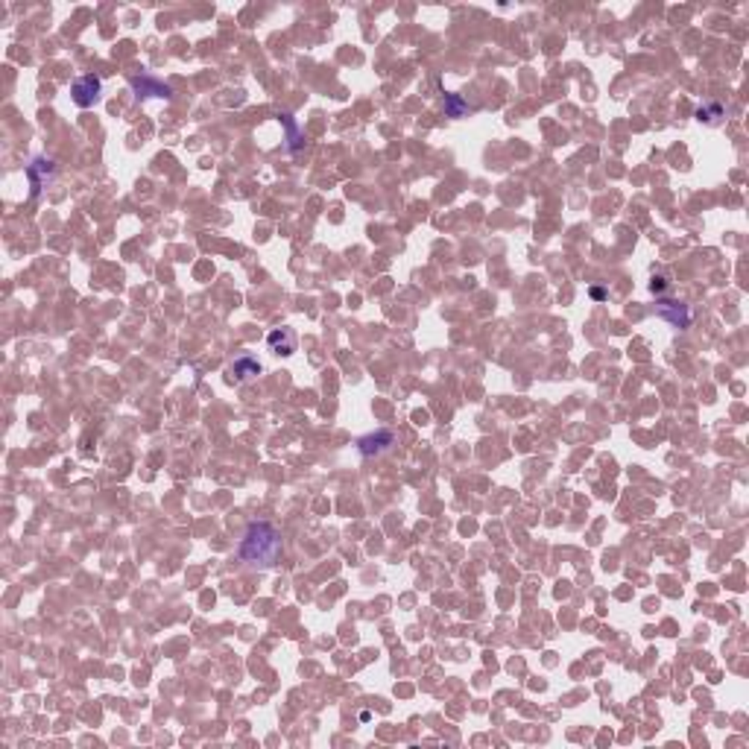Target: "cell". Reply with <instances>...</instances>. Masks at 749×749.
I'll return each mask as SVG.
<instances>
[{
	"mask_svg": "<svg viewBox=\"0 0 749 749\" xmlns=\"http://www.w3.org/2000/svg\"><path fill=\"white\" fill-rule=\"evenodd\" d=\"M279 120H281V126L287 129V144H290V149L296 153V149L302 146V135H298V126L293 123V118H290V114H287V111H281V114H279Z\"/></svg>",
	"mask_w": 749,
	"mask_h": 749,
	"instance_id": "obj_9",
	"label": "cell"
},
{
	"mask_svg": "<svg viewBox=\"0 0 749 749\" xmlns=\"http://www.w3.org/2000/svg\"><path fill=\"white\" fill-rule=\"evenodd\" d=\"M267 343H270V349H272L275 354H293V351H296V337H293V331H287V328H275V331H270Z\"/></svg>",
	"mask_w": 749,
	"mask_h": 749,
	"instance_id": "obj_6",
	"label": "cell"
},
{
	"mask_svg": "<svg viewBox=\"0 0 749 749\" xmlns=\"http://www.w3.org/2000/svg\"><path fill=\"white\" fill-rule=\"evenodd\" d=\"M100 91H102L100 76L85 74V76H79L76 83L71 85V97H74V102H76L79 109H91L100 100Z\"/></svg>",
	"mask_w": 749,
	"mask_h": 749,
	"instance_id": "obj_2",
	"label": "cell"
},
{
	"mask_svg": "<svg viewBox=\"0 0 749 749\" xmlns=\"http://www.w3.org/2000/svg\"><path fill=\"white\" fill-rule=\"evenodd\" d=\"M468 111V102L459 97V94H445V114L448 118H463Z\"/></svg>",
	"mask_w": 749,
	"mask_h": 749,
	"instance_id": "obj_10",
	"label": "cell"
},
{
	"mask_svg": "<svg viewBox=\"0 0 749 749\" xmlns=\"http://www.w3.org/2000/svg\"><path fill=\"white\" fill-rule=\"evenodd\" d=\"M697 118L706 120V123H714L717 118H723V106H720V102H711V106H706V109L697 111Z\"/></svg>",
	"mask_w": 749,
	"mask_h": 749,
	"instance_id": "obj_11",
	"label": "cell"
},
{
	"mask_svg": "<svg viewBox=\"0 0 749 749\" xmlns=\"http://www.w3.org/2000/svg\"><path fill=\"white\" fill-rule=\"evenodd\" d=\"M132 88L138 91V97H170L173 91L167 85H161V83H153V79H146V76H135L132 79Z\"/></svg>",
	"mask_w": 749,
	"mask_h": 749,
	"instance_id": "obj_7",
	"label": "cell"
},
{
	"mask_svg": "<svg viewBox=\"0 0 749 749\" xmlns=\"http://www.w3.org/2000/svg\"><path fill=\"white\" fill-rule=\"evenodd\" d=\"M659 316L667 319L673 328H688L694 314H691L688 305H679V302H667V298H659Z\"/></svg>",
	"mask_w": 749,
	"mask_h": 749,
	"instance_id": "obj_3",
	"label": "cell"
},
{
	"mask_svg": "<svg viewBox=\"0 0 749 749\" xmlns=\"http://www.w3.org/2000/svg\"><path fill=\"white\" fill-rule=\"evenodd\" d=\"M53 173H56V164H53L50 158H36L27 167V176H30V184H32V197H36V193L44 188V182H47Z\"/></svg>",
	"mask_w": 749,
	"mask_h": 749,
	"instance_id": "obj_5",
	"label": "cell"
},
{
	"mask_svg": "<svg viewBox=\"0 0 749 749\" xmlns=\"http://www.w3.org/2000/svg\"><path fill=\"white\" fill-rule=\"evenodd\" d=\"M281 556V533L270 521H252L240 539V559L252 568H270Z\"/></svg>",
	"mask_w": 749,
	"mask_h": 749,
	"instance_id": "obj_1",
	"label": "cell"
},
{
	"mask_svg": "<svg viewBox=\"0 0 749 749\" xmlns=\"http://www.w3.org/2000/svg\"><path fill=\"white\" fill-rule=\"evenodd\" d=\"M258 372H261V366H258V360H252V357H240V360L232 366L235 381H249V378H255Z\"/></svg>",
	"mask_w": 749,
	"mask_h": 749,
	"instance_id": "obj_8",
	"label": "cell"
},
{
	"mask_svg": "<svg viewBox=\"0 0 749 749\" xmlns=\"http://www.w3.org/2000/svg\"><path fill=\"white\" fill-rule=\"evenodd\" d=\"M664 290H667V281H664V279H653V293L662 296Z\"/></svg>",
	"mask_w": 749,
	"mask_h": 749,
	"instance_id": "obj_12",
	"label": "cell"
},
{
	"mask_svg": "<svg viewBox=\"0 0 749 749\" xmlns=\"http://www.w3.org/2000/svg\"><path fill=\"white\" fill-rule=\"evenodd\" d=\"M393 442H395V433L378 431V433H369V436H363V439H357V451H360L363 457H375V454L387 451Z\"/></svg>",
	"mask_w": 749,
	"mask_h": 749,
	"instance_id": "obj_4",
	"label": "cell"
}]
</instances>
